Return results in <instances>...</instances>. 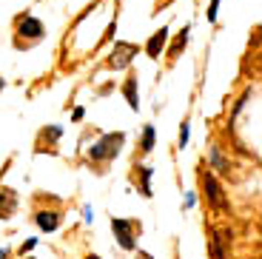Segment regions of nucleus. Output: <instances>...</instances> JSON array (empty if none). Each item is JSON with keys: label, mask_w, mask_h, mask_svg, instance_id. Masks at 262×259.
I'll list each match as a JSON object with an SVG mask.
<instances>
[{"label": "nucleus", "mask_w": 262, "mask_h": 259, "mask_svg": "<svg viewBox=\"0 0 262 259\" xmlns=\"http://www.w3.org/2000/svg\"><path fill=\"white\" fill-rule=\"evenodd\" d=\"M125 143V134L123 131H117V134H105V137H100L97 143L89 148V157H92L94 162H100V160H114V157L120 154V145Z\"/></svg>", "instance_id": "f257e3e1"}, {"label": "nucleus", "mask_w": 262, "mask_h": 259, "mask_svg": "<svg viewBox=\"0 0 262 259\" xmlns=\"http://www.w3.org/2000/svg\"><path fill=\"white\" fill-rule=\"evenodd\" d=\"M203 188H205V197H208V205L220 208V211H228V202H225V194L220 182H216L214 174H203Z\"/></svg>", "instance_id": "f03ea898"}, {"label": "nucleus", "mask_w": 262, "mask_h": 259, "mask_svg": "<svg viewBox=\"0 0 262 259\" xmlns=\"http://www.w3.org/2000/svg\"><path fill=\"white\" fill-rule=\"evenodd\" d=\"M23 37H29L26 46L34 43V40H40V37H43V23H40L37 17H20L17 20V43Z\"/></svg>", "instance_id": "7ed1b4c3"}, {"label": "nucleus", "mask_w": 262, "mask_h": 259, "mask_svg": "<svg viewBox=\"0 0 262 259\" xmlns=\"http://www.w3.org/2000/svg\"><path fill=\"white\" fill-rule=\"evenodd\" d=\"M112 228H114V233H117V240H120V248H125V251H134V233H131L134 222L117 220V217H114V220H112Z\"/></svg>", "instance_id": "20e7f679"}, {"label": "nucleus", "mask_w": 262, "mask_h": 259, "mask_svg": "<svg viewBox=\"0 0 262 259\" xmlns=\"http://www.w3.org/2000/svg\"><path fill=\"white\" fill-rule=\"evenodd\" d=\"M131 54H137V46L117 43V49H114V57L108 60V69H123V66H128V63H131Z\"/></svg>", "instance_id": "39448f33"}, {"label": "nucleus", "mask_w": 262, "mask_h": 259, "mask_svg": "<svg viewBox=\"0 0 262 259\" xmlns=\"http://www.w3.org/2000/svg\"><path fill=\"white\" fill-rule=\"evenodd\" d=\"M34 222H37V228L40 231H57L60 228V214L57 211H37V214H34Z\"/></svg>", "instance_id": "423d86ee"}, {"label": "nucleus", "mask_w": 262, "mask_h": 259, "mask_svg": "<svg viewBox=\"0 0 262 259\" xmlns=\"http://www.w3.org/2000/svg\"><path fill=\"white\" fill-rule=\"evenodd\" d=\"M165 37H168V29L165 26L151 34V40L145 43V54H148V57H160V52H163V46H165Z\"/></svg>", "instance_id": "0eeeda50"}, {"label": "nucleus", "mask_w": 262, "mask_h": 259, "mask_svg": "<svg viewBox=\"0 0 262 259\" xmlns=\"http://www.w3.org/2000/svg\"><path fill=\"white\" fill-rule=\"evenodd\" d=\"M17 208V197L9 188H0V217H12Z\"/></svg>", "instance_id": "6e6552de"}, {"label": "nucleus", "mask_w": 262, "mask_h": 259, "mask_svg": "<svg viewBox=\"0 0 262 259\" xmlns=\"http://www.w3.org/2000/svg\"><path fill=\"white\" fill-rule=\"evenodd\" d=\"M123 94H125V100H128V105H131V109L137 111V109H140V103H137V77H134V74H131L128 80H125Z\"/></svg>", "instance_id": "1a4fd4ad"}, {"label": "nucleus", "mask_w": 262, "mask_h": 259, "mask_svg": "<svg viewBox=\"0 0 262 259\" xmlns=\"http://www.w3.org/2000/svg\"><path fill=\"white\" fill-rule=\"evenodd\" d=\"M208 157H211V165H214L220 174H228V162L223 160V154H220V148H216V145H211V148H208Z\"/></svg>", "instance_id": "9d476101"}, {"label": "nucleus", "mask_w": 262, "mask_h": 259, "mask_svg": "<svg viewBox=\"0 0 262 259\" xmlns=\"http://www.w3.org/2000/svg\"><path fill=\"white\" fill-rule=\"evenodd\" d=\"M154 140H157V134H154V125H145V128H143V143H140V151H143V154L154 151Z\"/></svg>", "instance_id": "9b49d317"}, {"label": "nucleus", "mask_w": 262, "mask_h": 259, "mask_svg": "<svg viewBox=\"0 0 262 259\" xmlns=\"http://www.w3.org/2000/svg\"><path fill=\"white\" fill-rule=\"evenodd\" d=\"M140 185H143V197L145 200H148L151 197V168H143V165H140Z\"/></svg>", "instance_id": "f8f14e48"}, {"label": "nucleus", "mask_w": 262, "mask_h": 259, "mask_svg": "<svg viewBox=\"0 0 262 259\" xmlns=\"http://www.w3.org/2000/svg\"><path fill=\"white\" fill-rule=\"evenodd\" d=\"M188 32H191V26H185V29H183V32H180V37H177V43L171 46V52H168V54H171V57H177V54H180V52H183V46H185V43H188Z\"/></svg>", "instance_id": "ddd939ff"}, {"label": "nucleus", "mask_w": 262, "mask_h": 259, "mask_svg": "<svg viewBox=\"0 0 262 259\" xmlns=\"http://www.w3.org/2000/svg\"><path fill=\"white\" fill-rule=\"evenodd\" d=\"M208 248H211V256L214 259H225V251H223V245H220V236H216V233H211Z\"/></svg>", "instance_id": "4468645a"}, {"label": "nucleus", "mask_w": 262, "mask_h": 259, "mask_svg": "<svg viewBox=\"0 0 262 259\" xmlns=\"http://www.w3.org/2000/svg\"><path fill=\"white\" fill-rule=\"evenodd\" d=\"M188 137H191V123H188V120H183V128H180V148L188 145Z\"/></svg>", "instance_id": "2eb2a0df"}, {"label": "nucleus", "mask_w": 262, "mask_h": 259, "mask_svg": "<svg viewBox=\"0 0 262 259\" xmlns=\"http://www.w3.org/2000/svg\"><path fill=\"white\" fill-rule=\"evenodd\" d=\"M216 9H220V0H211V6H208V20L211 23L216 20Z\"/></svg>", "instance_id": "dca6fc26"}, {"label": "nucleus", "mask_w": 262, "mask_h": 259, "mask_svg": "<svg viewBox=\"0 0 262 259\" xmlns=\"http://www.w3.org/2000/svg\"><path fill=\"white\" fill-rule=\"evenodd\" d=\"M34 245H37V242H34V240H29V242H26V245L20 248V253H23V256H26V251H32V248H34Z\"/></svg>", "instance_id": "f3484780"}, {"label": "nucleus", "mask_w": 262, "mask_h": 259, "mask_svg": "<svg viewBox=\"0 0 262 259\" xmlns=\"http://www.w3.org/2000/svg\"><path fill=\"white\" fill-rule=\"evenodd\" d=\"M9 256V251H6V248H3V251H0V259H6Z\"/></svg>", "instance_id": "a211bd4d"}, {"label": "nucleus", "mask_w": 262, "mask_h": 259, "mask_svg": "<svg viewBox=\"0 0 262 259\" xmlns=\"http://www.w3.org/2000/svg\"><path fill=\"white\" fill-rule=\"evenodd\" d=\"M3 85H6V80H3V77H0V91H3Z\"/></svg>", "instance_id": "6ab92c4d"}]
</instances>
